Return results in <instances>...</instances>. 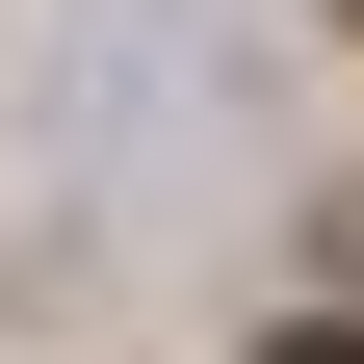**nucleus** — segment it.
I'll return each instance as SVG.
<instances>
[{"label": "nucleus", "instance_id": "obj_1", "mask_svg": "<svg viewBox=\"0 0 364 364\" xmlns=\"http://www.w3.org/2000/svg\"><path fill=\"white\" fill-rule=\"evenodd\" d=\"M338 287H364V208H338Z\"/></svg>", "mask_w": 364, "mask_h": 364}, {"label": "nucleus", "instance_id": "obj_2", "mask_svg": "<svg viewBox=\"0 0 364 364\" xmlns=\"http://www.w3.org/2000/svg\"><path fill=\"white\" fill-rule=\"evenodd\" d=\"M287 364H364V338H287Z\"/></svg>", "mask_w": 364, "mask_h": 364}, {"label": "nucleus", "instance_id": "obj_3", "mask_svg": "<svg viewBox=\"0 0 364 364\" xmlns=\"http://www.w3.org/2000/svg\"><path fill=\"white\" fill-rule=\"evenodd\" d=\"M338 26H364V0H338Z\"/></svg>", "mask_w": 364, "mask_h": 364}]
</instances>
